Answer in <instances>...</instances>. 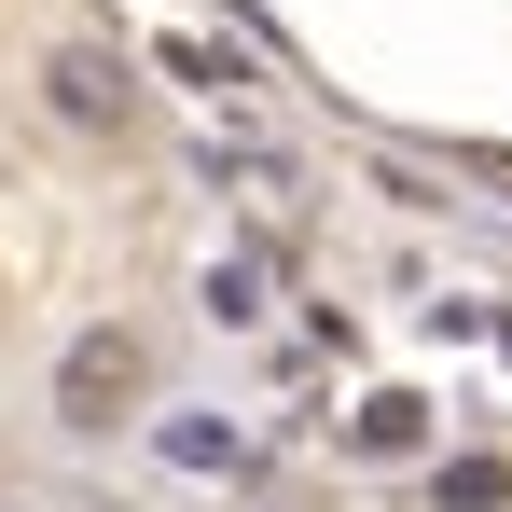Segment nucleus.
Listing matches in <instances>:
<instances>
[{"instance_id":"39448f33","label":"nucleus","mask_w":512,"mask_h":512,"mask_svg":"<svg viewBox=\"0 0 512 512\" xmlns=\"http://www.w3.org/2000/svg\"><path fill=\"white\" fill-rule=\"evenodd\" d=\"M153 443H167V471H194V485H208V471H222V485L250 471V429H236V416H167Z\"/></svg>"},{"instance_id":"0eeeda50","label":"nucleus","mask_w":512,"mask_h":512,"mask_svg":"<svg viewBox=\"0 0 512 512\" xmlns=\"http://www.w3.org/2000/svg\"><path fill=\"white\" fill-rule=\"evenodd\" d=\"M346 429H360V457H402V443H429V388H374Z\"/></svg>"},{"instance_id":"423d86ee","label":"nucleus","mask_w":512,"mask_h":512,"mask_svg":"<svg viewBox=\"0 0 512 512\" xmlns=\"http://www.w3.org/2000/svg\"><path fill=\"white\" fill-rule=\"evenodd\" d=\"M416 499H429V512H512V471H499V457H429Z\"/></svg>"},{"instance_id":"20e7f679","label":"nucleus","mask_w":512,"mask_h":512,"mask_svg":"<svg viewBox=\"0 0 512 512\" xmlns=\"http://www.w3.org/2000/svg\"><path fill=\"white\" fill-rule=\"evenodd\" d=\"M263 305H277V250L263 236H222V250L194 263V319L208 333H263Z\"/></svg>"},{"instance_id":"f03ea898","label":"nucleus","mask_w":512,"mask_h":512,"mask_svg":"<svg viewBox=\"0 0 512 512\" xmlns=\"http://www.w3.org/2000/svg\"><path fill=\"white\" fill-rule=\"evenodd\" d=\"M42 111H56L70 139H97V153H111V139H125V111H139V70H125L111 42H84V28H70V42H42Z\"/></svg>"},{"instance_id":"6e6552de","label":"nucleus","mask_w":512,"mask_h":512,"mask_svg":"<svg viewBox=\"0 0 512 512\" xmlns=\"http://www.w3.org/2000/svg\"><path fill=\"white\" fill-rule=\"evenodd\" d=\"M167 70H180V84H222V97L250 84V56H236V42H167Z\"/></svg>"},{"instance_id":"f257e3e1","label":"nucleus","mask_w":512,"mask_h":512,"mask_svg":"<svg viewBox=\"0 0 512 512\" xmlns=\"http://www.w3.org/2000/svg\"><path fill=\"white\" fill-rule=\"evenodd\" d=\"M139 402H153V346H139V319H84V333L56 346V388H42V416L70 429V443H111V429H139Z\"/></svg>"},{"instance_id":"7ed1b4c3","label":"nucleus","mask_w":512,"mask_h":512,"mask_svg":"<svg viewBox=\"0 0 512 512\" xmlns=\"http://www.w3.org/2000/svg\"><path fill=\"white\" fill-rule=\"evenodd\" d=\"M194 167H208V194H250L263 222H305V167H291L277 139H222V125H208V139H194Z\"/></svg>"}]
</instances>
